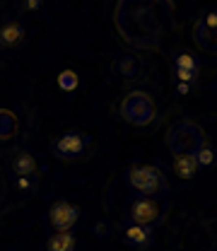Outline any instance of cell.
Masks as SVG:
<instances>
[{"mask_svg":"<svg viewBox=\"0 0 217 251\" xmlns=\"http://www.w3.org/2000/svg\"><path fill=\"white\" fill-rule=\"evenodd\" d=\"M114 25L128 46L140 51L159 49L167 31L174 27L171 0H119Z\"/></svg>","mask_w":217,"mask_h":251,"instance_id":"cell-1","label":"cell"},{"mask_svg":"<svg viewBox=\"0 0 217 251\" xmlns=\"http://www.w3.org/2000/svg\"><path fill=\"white\" fill-rule=\"evenodd\" d=\"M164 143H167L171 155H195L205 145V130L195 121L184 119V121L174 124L167 130Z\"/></svg>","mask_w":217,"mask_h":251,"instance_id":"cell-2","label":"cell"},{"mask_svg":"<svg viewBox=\"0 0 217 251\" xmlns=\"http://www.w3.org/2000/svg\"><path fill=\"white\" fill-rule=\"evenodd\" d=\"M157 116V104L147 92H130L121 101V119L130 126H150Z\"/></svg>","mask_w":217,"mask_h":251,"instance_id":"cell-3","label":"cell"},{"mask_svg":"<svg viewBox=\"0 0 217 251\" xmlns=\"http://www.w3.org/2000/svg\"><path fill=\"white\" fill-rule=\"evenodd\" d=\"M128 186L140 196H157L159 191H164V174L157 169L155 164H133L128 169L125 176Z\"/></svg>","mask_w":217,"mask_h":251,"instance_id":"cell-4","label":"cell"},{"mask_svg":"<svg viewBox=\"0 0 217 251\" xmlns=\"http://www.w3.org/2000/svg\"><path fill=\"white\" fill-rule=\"evenodd\" d=\"M87 148H90V138L80 130L63 133L51 143V150L61 159H77V157H82L87 152Z\"/></svg>","mask_w":217,"mask_h":251,"instance_id":"cell-5","label":"cell"},{"mask_svg":"<svg viewBox=\"0 0 217 251\" xmlns=\"http://www.w3.org/2000/svg\"><path fill=\"white\" fill-rule=\"evenodd\" d=\"M128 218L133 225H155L162 220V205L157 203L155 198L150 196H143V198H135L130 205H128Z\"/></svg>","mask_w":217,"mask_h":251,"instance_id":"cell-6","label":"cell"},{"mask_svg":"<svg viewBox=\"0 0 217 251\" xmlns=\"http://www.w3.org/2000/svg\"><path fill=\"white\" fill-rule=\"evenodd\" d=\"M77 218H80V210H77L72 203H68V201L53 203L51 210H48V220H51V225L56 227V232H70L72 225L77 222Z\"/></svg>","mask_w":217,"mask_h":251,"instance_id":"cell-7","label":"cell"},{"mask_svg":"<svg viewBox=\"0 0 217 251\" xmlns=\"http://www.w3.org/2000/svg\"><path fill=\"white\" fill-rule=\"evenodd\" d=\"M193 41H195V46H198L200 51L217 56V31L208 29V27L203 25V20H198V22L193 25Z\"/></svg>","mask_w":217,"mask_h":251,"instance_id":"cell-8","label":"cell"},{"mask_svg":"<svg viewBox=\"0 0 217 251\" xmlns=\"http://www.w3.org/2000/svg\"><path fill=\"white\" fill-rule=\"evenodd\" d=\"M171 169H174V174H176L181 181H191V179L198 174L200 164H198L195 155H174V159H171Z\"/></svg>","mask_w":217,"mask_h":251,"instance_id":"cell-9","label":"cell"},{"mask_svg":"<svg viewBox=\"0 0 217 251\" xmlns=\"http://www.w3.org/2000/svg\"><path fill=\"white\" fill-rule=\"evenodd\" d=\"M12 172L22 179V176H34L36 172H39V162H36V157L27 152V150H20V152H15L12 157Z\"/></svg>","mask_w":217,"mask_h":251,"instance_id":"cell-10","label":"cell"},{"mask_svg":"<svg viewBox=\"0 0 217 251\" xmlns=\"http://www.w3.org/2000/svg\"><path fill=\"white\" fill-rule=\"evenodd\" d=\"M152 227L150 225H130V227H125L123 237L125 242L130 244V247H138V249H143V247H147L150 242H152Z\"/></svg>","mask_w":217,"mask_h":251,"instance_id":"cell-11","label":"cell"},{"mask_svg":"<svg viewBox=\"0 0 217 251\" xmlns=\"http://www.w3.org/2000/svg\"><path fill=\"white\" fill-rule=\"evenodd\" d=\"M17 116H15V111H10V109H0V140H10V138H15L17 135Z\"/></svg>","mask_w":217,"mask_h":251,"instance_id":"cell-12","label":"cell"},{"mask_svg":"<svg viewBox=\"0 0 217 251\" xmlns=\"http://www.w3.org/2000/svg\"><path fill=\"white\" fill-rule=\"evenodd\" d=\"M114 70L123 77V80H133L138 73H140V65L135 58H130V56H123V58H119V61L114 63Z\"/></svg>","mask_w":217,"mask_h":251,"instance_id":"cell-13","label":"cell"},{"mask_svg":"<svg viewBox=\"0 0 217 251\" xmlns=\"http://www.w3.org/2000/svg\"><path fill=\"white\" fill-rule=\"evenodd\" d=\"M48 251H75V237L70 232H58L48 239Z\"/></svg>","mask_w":217,"mask_h":251,"instance_id":"cell-14","label":"cell"},{"mask_svg":"<svg viewBox=\"0 0 217 251\" xmlns=\"http://www.w3.org/2000/svg\"><path fill=\"white\" fill-rule=\"evenodd\" d=\"M22 36H24L22 27L15 25V22H10V25H5V27L0 29V44H2V46H15V44L22 41Z\"/></svg>","mask_w":217,"mask_h":251,"instance_id":"cell-15","label":"cell"},{"mask_svg":"<svg viewBox=\"0 0 217 251\" xmlns=\"http://www.w3.org/2000/svg\"><path fill=\"white\" fill-rule=\"evenodd\" d=\"M58 85H61V90H65V92H72L77 87V73L75 70H63L61 75H58Z\"/></svg>","mask_w":217,"mask_h":251,"instance_id":"cell-16","label":"cell"},{"mask_svg":"<svg viewBox=\"0 0 217 251\" xmlns=\"http://www.w3.org/2000/svg\"><path fill=\"white\" fill-rule=\"evenodd\" d=\"M195 159H198V164H200V167H210V164L215 162V152H213V148L203 145V148L195 152Z\"/></svg>","mask_w":217,"mask_h":251,"instance_id":"cell-17","label":"cell"},{"mask_svg":"<svg viewBox=\"0 0 217 251\" xmlns=\"http://www.w3.org/2000/svg\"><path fill=\"white\" fill-rule=\"evenodd\" d=\"M176 68H181V70H195V73H198V65H195V61H193L188 53H181V56L176 58Z\"/></svg>","mask_w":217,"mask_h":251,"instance_id":"cell-18","label":"cell"},{"mask_svg":"<svg viewBox=\"0 0 217 251\" xmlns=\"http://www.w3.org/2000/svg\"><path fill=\"white\" fill-rule=\"evenodd\" d=\"M203 25L210 31H217V10H210V12L203 17Z\"/></svg>","mask_w":217,"mask_h":251,"instance_id":"cell-19","label":"cell"},{"mask_svg":"<svg viewBox=\"0 0 217 251\" xmlns=\"http://www.w3.org/2000/svg\"><path fill=\"white\" fill-rule=\"evenodd\" d=\"M176 77H179L181 82L191 85V82L195 80V70H181V68H176Z\"/></svg>","mask_w":217,"mask_h":251,"instance_id":"cell-20","label":"cell"},{"mask_svg":"<svg viewBox=\"0 0 217 251\" xmlns=\"http://www.w3.org/2000/svg\"><path fill=\"white\" fill-rule=\"evenodd\" d=\"M27 7L29 10H39L41 7V0H27Z\"/></svg>","mask_w":217,"mask_h":251,"instance_id":"cell-21","label":"cell"},{"mask_svg":"<svg viewBox=\"0 0 217 251\" xmlns=\"http://www.w3.org/2000/svg\"><path fill=\"white\" fill-rule=\"evenodd\" d=\"M179 92H181V94L188 92V85H186V82H181V85H179Z\"/></svg>","mask_w":217,"mask_h":251,"instance_id":"cell-22","label":"cell"}]
</instances>
